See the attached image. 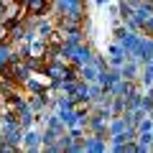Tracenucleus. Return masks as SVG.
<instances>
[{
    "instance_id": "f257e3e1",
    "label": "nucleus",
    "mask_w": 153,
    "mask_h": 153,
    "mask_svg": "<svg viewBox=\"0 0 153 153\" xmlns=\"http://www.w3.org/2000/svg\"><path fill=\"white\" fill-rule=\"evenodd\" d=\"M46 0H23V10L28 13V16H44L46 13Z\"/></svg>"
},
{
    "instance_id": "f03ea898",
    "label": "nucleus",
    "mask_w": 153,
    "mask_h": 153,
    "mask_svg": "<svg viewBox=\"0 0 153 153\" xmlns=\"http://www.w3.org/2000/svg\"><path fill=\"white\" fill-rule=\"evenodd\" d=\"M13 59V56H10V51H8V49H3V46H0V66H3V64H8V61H10Z\"/></svg>"
}]
</instances>
